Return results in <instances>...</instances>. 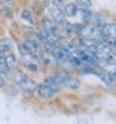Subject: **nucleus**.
<instances>
[{"label": "nucleus", "mask_w": 116, "mask_h": 124, "mask_svg": "<svg viewBox=\"0 0 116 124\" xmlns=\"http://www.w3.org/2000/svg\"><path fill=\"white\" fill-rule=\"evenodd\" d=\"M14 79H15V82L19 84V86L23 90H25V92H34V90H36L38 84H36L30 77L25 75L23 71L16 70L15 73H14Z\"/></svg>", "instance_id": "f257e3e1"}, {"label": "nucleus", "mask_w": 116, "mask_h": 124, "mask_svg": "<svg viewBox=\"0 0 116 124\" xmlns=\"http://www.w3.org/2000/svg\"><path fill=\"white\" fill-rule=\"evenodd\" d=\"M56 75L59 78V82H60L61 86H65L68 89H74V90L80 88V82L75 77H72L70 73H68L66 70H61Z\"/></svg>", "instance_id": "f03ea898"}, {"label": "nucleus", "mask_w": 116, "mask_h": 124, "mask_svg": "<svg viewBox=\"0 0 116 124\" xmlns=\"http://www.w3.org/2000/svg\"><path fill=\"white\" fill-rule=\"evenodd\" d=\"M48 11H49L50 19H51L53 21H55L57 25H62V24L65 23V19H66V16H65L62 9L60 8L59 5H55V4L49 5Z\"/></svg>", "instance_id": "7ed1b4c3"}, {"label": "nucleus", "mask_w": 116, "mask_h": 124, "mask_svg": "<svg viewBox=\"0 0 116 124\" xmlns=\"http://www.w3.org/2000/svg\"><path fill=\"white\" fill-rule=\"evenodd\" d=\"M96 75L101 79L109 89H115L116 88V77L112 74L111 71H106V70H97Z\"/></svg>", "instance_id": "20e7f679"}, {"label": "nucleus", "mask_w": 116, "mask_h": 124, "mask_svg": "<svg viewBox=\"0 0 116 124\" xmlns=\"http://www.w3.org/2000/svg\"><path fill=\"white\" fill-rule=\"evenodd\" d=\"M39 38L41 39V41L44 44H56L57 40L60 38V34L57 33H54V31H49V30H45V29H40L39 31Z\"/></svg>", "instance_id": "39448f33"}, {"label": "nucleus", "mask_w": 116, "mask_h": 124, "mask_svg": "<svg viewBox=\"0 0 116 124\" xmlns=\"http://www.w3.org/2000/svg\"><path fill=\"white\" fill-rule=\"evenodd\" d=\"M39 59L42 63V65H45V67H48V68H53L57 64L56 58L53 55L51 52H49V50H46V49H42V52L39 55Z\"/></svg>", "instance_id": "423d86ee"}, {"label": "nucleus", "mask_w": 116, "mask_h": 124, "mask_svg": "<svg viewBox=\"0 0 116 124\" xmlns=\"http://www.w3.org/2000/svg\"><path fill=\"white\" fill-rule=\"evenodd\" d=\"M36 92H38V94H39L42 99H51V98L55 97V94L57 93L55 89L50 88L49 85H46V84H44V83L36 86Z\"/></svg>", "instance_id": "0eeeda50"}, {"label": "nucleus", "mask_w": 116, "mask_h": 124, "mask_svg": "<svg viewBox=\"0 0 116 124\" xmlns=\"http://www.w3.org/2000/svg\"><path fill=\"white\" fill-rule=\"evenodd\" d=\"M62 11L65 14V16L68 18H75L79 15V11H80V8L76 3H72V1H69V3H65L64 6H62Z\"/></svg>", "instance_id": "6e6552de"}, {"label": "nucleus", "mask_w": 116, "mask_h": 124, "mask_svg": "<svg viewBox=\"0 0 116 124\" xmlns=\"http://www.w3.org/2000/svg\"><path fill=\"white\" fill-rule=\"evenodd\" d=\"M40 24H41V29H45V30H49V31H54V33H57V34H60V28L59 25H57L55 21H53L50 18H42L41 21H40Z\"/></svg>", "instance_id": "1a4fd4ad"}, {"label": "nucleus", "mask_w": 116, "mask_h": 124, "mask_svg": "<svg viewBox=\"0 0 116 124\" xmlns=\"http://www.w3.org/2000/svg\"><path fill=\"white\" fill-rule=\"evenodd\" d=\"M56 44L59 45V46H61L62 49H65L70 55H72V54L76 52V45L72 41H70L69 39H66V38H61V36H60Z\"/></svg>", "instance_id": "9d476101"}, {"label": "nucleus", "mask_w": 116, "mask_h": 124, "mask_svg": "<svg viewBox=\"0 0 116 124\" xmlns=\"http://www.w3.org/2000/svg\"><path fill=\"white\" fill-rule=\"evenodd\" d=\"M79 15H80V19L84 24H91L94 21V18H95V11H92L91 9H80L79 11Z\"/></svg>", "instance_id": "9b49d317"}, {"label": "nucleus", "mask_w": 116, "mask_h": 124, "mask_svg": "<svg viewBox=\"0 0 116 124\" xmlns=\"http://www.w3.org/2000/svg\"><path fill=\"white\" fill-rule=\"evenodd\" d=\"M101 36H111V38L116 39V23H105L104 26L101 28Z\"/></svg>", "instance_id": "f8f14e48"}, {"label": "nucleus", "mask_w": 116, "mask_h": 124, "mask_svg": "<svg viewBox=\"0 0 116 124\" xmlns=\"http://www.w3.org/2000/svg\"><path fill=\"white\" fill-rule=\"evenodd\" d=\"M14 49V41L10 38H1L0 39V52L4 54H9Z\"/></svg>", "instance_id": "ddd939ff"}, {"label": "nucleus", "mask_w": 116, "mask_h": 124, "mask_svg": "<svg viewBox=\"0 0 116 124\" xmlns=\"http://www.w3.org/2000/svg\"><path fill=\"white\" fill-rule=\"evenodd\" d=\"M44 84H46V85H49L50 88H53V89H55L56 92L60 89V82H59V78H57V75L55 74V75H50V77H46L45 79H44Z\"/></svg>", "instance_id": "4468645a"}, {"label": "nucleus", "mask_w": 116, "mask_h": 124, "mask_svg": "<svg viewBox=\"0 0 116 124\" xmlns=\"http://www.w3.org/2000/svg\"><path fill=\"white\" fill-rule=\"evenodd\" d=\"M4 63H5L6 67H8L9 70H14L18 65V59L13 53H9V54H5V62Z\"/></svg>", "instance_id": "2eb2a0df"}, {"label": "nucleus", "mask_w": 116, "mask_h": 124, "mask_svg": "<svg viewBox=\"0 0 116 124\" xmlns=\"http://www.w3.org/2000/svg\"><path fill=\"white\" fill-rule=\"evenodd\" d=\"M20 19L26 21V23H29V24H34V16H33L31 11L29 9H24L20 13Z\"/></svg>", "instance_id": "dca6fc26"}, {"label": "nucleus", "mask_w": 116, "mask_h": 124, "mask_svg": "<svg viewBox=\"0 0 116 124\" xmlns=\"http://www.w3.org/2000/svg\"><path fill=\"white\" fill-rule=\"evenodd\" d=\"M25 68L29 69L30 71H38V70H39V65H38V63H36L35 60L27 59V60L25 62Z\"/></svg>", "instance_id": "f3484780"}, {"label": "nucleus", "mask_w": 116, "mask_h": 124, "mask_svg": "<svg viewBox=\"0 0 116 124\" xmlns=\"http://www.w3.org/2000/svg\"><path fill=\"white\" fill-rule=\"evenodd\" d=\"M76 4L80 9H90L92 6V0H76Z\"/></svg>", "instance_id": "a211bd4d"}, {"label": "nucleus", "mask_w": 116, "mask_h": 124, "mask_svg": "<svg viewBox=\"0 0 116 124\" xmlns=\"http://www.w3.org/2000/svg\"><path fill=\"white\" fill-rule=\"evenodd\" d=\"M66 1H69V0H54V4L55 5H60V4H65Z\"/></svg>", "instance_id": "6ab92c4d"}, {"label": "nucleus", "mask_w": 116, "mask_h": 124, "mask_svg": "<svg viewBox=\"0 0 116 124\" xmlns=\"http://www.w3.org/2000/svg\"><path fill=\"white\" fill-rule=\"evenodd\" d=\"M4 85H5V80H4V77L3 75H0V89L4 88Z\"/></svg>", "instance_id": "aec40b11"}, {"label": "nucleus", "mask_w": 116, "mask_h": 124, "mask_svg": "<svg viewBox=\"0 0 116 124\" xmlns=\"http://www.w3.org/2000/svg\"><path fill=\"white\" fill-rule=\"evenodd\" d=\"M5 62V54L3 52H0V64H3Z\"/></svg>", "instance_id": "412c9836"}]
</instances>
